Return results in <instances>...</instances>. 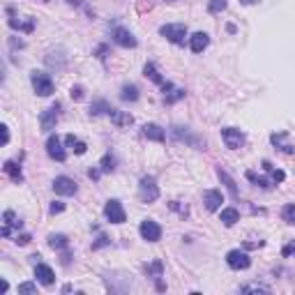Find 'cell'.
I'll list each match as a JSON object with an SVG mask.
<instances>
[{"mask_svg":"<svg viewBox=\"0 0 295 295\" xmlns=\"http://www.w3.org/2000/svg\"><path fill=\"white\" fill-rule=\"evenodd\" d=\"M138 196H141V201L143 203H155L159 198V187L157 182H155V178H143L141 180V185H138Z\"/></svg>","mask_w":295,"mask_h":295,"instance_id":"obj_1","label":"cell"},{"mask_svg":"<svg viewBox=\"0 0 295 295\" xmlns=\"http://www.w3.org/2000/svg\"><path fill=\"white\" fill-rule=\"evenodd\" d=\"M30 81H32V88H35V92H37L39 97H49V95L53 92V81H51V76L44 74V72H32Z\"/></svg>","mask_w":295,"mask_h":295,"instance_id":"obj_2","label":"cell"},{"mask_svg":"<svg viewBox=\"0 0 295 295\" xmlns=\"http://www.w3.org/2000/svg\"><path fill=\"white\" fill-rule=\"evenodd\" d=\"M159 32L168 39V42H173V44H182L185 37H187V28L182 26V23H166V26H161Z\"/></svg>","mask_w":295,"mask_h":295,"instance_id":"obj_3","label":"cell"},{"mask_svg":"<svg viewBox=\"0 0 295 295\" xmlns=\"http://www.w3.org/2000/svg\"><path fill=\"white\" fill-rule=\"evenodd\" d=\"M104 215H106V219L111 221V224H125V219H127L122 203H120V201H115V198L104 205Z\"/></svg>","mask_w":295,"mask_h":295,"instance_id":"obj_4","label":"cell"},{"mask_svg":"<svg viewBox=\"0 0 295 295\" xmlns=\"http://www.w3.org/2000/svg\"><path fill=\"white\" fill-rule=\"evenodd\" d=\"M138 233H141V238L148 240V242H157L159 238H161V226H159L155 219H145V221H141Z\"/></svg>","mask_w":295,"mask_h":295,"instance_id":"obj_5","label":"cell"},{"mask_svg":"<svg viewBox=\"0 0 295 295\" xmlns=\"http://www.w3.org/2000/svg\"><path fill=\"white\" fill-rule=\"evenodd\" d=\"M226 263H228V268H233V270H247L251 265V258H249V254H244V251H240V249H231L226 254Z\"/></svg>","mask_w":295,"mask_h":295,"instance_id":"obj_6","label":"cell"},{"mask_svg":"<svg viewBox=\"0 0 295 295\" xmlns=\"http://www.w3.org/2000/svg\"><path fill=\"white\" fill-rule=\"evenodd\" d=\"M221 138H224L226 148H231V150H238V148H242V143H244L242 132H240V129H233V127L221 129Z\"/></svg>","mask_w":295,"mask_h":295,"instance_id":"obj_7","label":"cell"},{"mask_svg":"<svg viewBox=\"0 0 295 295\" xmlns=\"http://www.w3.org/2000/svg\"><path fill=\"white\" fill-rule=\"evenodd\" d=\"M53 191L60 194V196H72V194H76V182L67 175H58L53 180Z\"/></svg>","mask_w":295,"mask_h":295,"instance_id":"obj_8","label":"cell"},{"mask_svg":"<svg viewBox=\"0 0 295 295\" xmlns=\"http://www.w3.org/2000/svg\"><path fill=\"white\" fill-rule=\"evenodd\" d=\"M46 150H49V157L55 159V161H65L67 159V152H65V148H62L60 138L58 136H49V141H46Z\"/></svg>","mask_w":295,"mask_h":295,"instance_id":"obj_9","label":"cell"},{"mask_svg":"<svg viewBox=\"0 0 295 295\" xmlns=\"http://www.w3.org/2000/svg\"><path fill=\"white\" fill-rule=\"evenodd\" d=\"M111 37H113L115 44L125 46V49H134V46H136V39H134V35H132L129 30H125V28H113Z\"/></svg>","mask_w":295,"mask_h":295,"instance_id":"obj_10","label":"cell"},{"mask_svg":"<svg viewBox=\"0 0 295 295\" xmlns=\"http://www.w3.org/2000/svg\"><path fill=\"white\" fill-rule=\"evenodd\" d=\"M58 111H60V106L55 104V106H51V108H46L44 113H42V118H39L42 132H51V129L55 127V120H58Z\"/></svg>","mask_w":295,"mask_h":295,"instance_id":"obj_11","label":"cell"},{"mask_svg":"<svg viewBox=\"0 0 295 295\" xmlns=\"http://www.w3.org/2000/svg\"><path fill=\"white\" fill-rule=\"evenodd\" d=\"M203 203L210 212H215V210H219V205L224 203V196H221L219 189H208L203 191Z\"/></svg>","mask_w":295,"mask_h":295,"instance_id":"obj_12","label":"cell"},{"mask_svg":"<svg viewBox=\"0 0 295 295\" xmlns=\"http://www.w3.org/2000/svg\"><path fill=\"white\" fill-rule=\"evenodd\" d=\"M35 277H37V281L42 284V286H51L53 281H55V274H53V270L49 268V265H44V263L35 265Z\"/></svg>","mask_w":295,"mask_h":295,"instance_id":"obj_13","label":"cell"},{"mask_svg":"<svg viewBox=\"0 0 295 295\" xmlns=\"http://www.w3.org/2000/svg\"><path fill=\"white\" fill-rule=\"evenodd\" d=\"M208 44H210V37H208L205 32H194L189 37V49L194 53H203L205 49H208Z\"/></svg>","mask_w":295,"mask_h":295,"instance_id":"obj_14","label":"cell"},{"mask_svg":"<svg viewBox=\"0 0 295 295\" xmlns=\"http://www.w3.org/2000/svg\"><path fill=\"white\" fill-rule=\"evenodd\" d=\"M143 136L145 138H150V141H157V143H161L164 138H166V134H164V129L159 127V125H145L143 127Z\"/></svg>","mask_w":295,"mask_h":295,"instance_id":"obj_15","label":"cell"},{"mask_svg":"<svg viewBox=\"0 0 295 295\" xmlns=\"http://www.w3.org/2000/svg\"><path fill=\"white\" fill-rule=\"evenodd\" d=\"M108 118H111V120H113L118 127H127V125H132V122H134V118H132V115L125 113V111H118V108H111V111H108Z\"/></svg>","mask_w":295,"mask_h":295,"instance_id":"obj_16","label":"cell"},{"mask_svg":"<svg viewBox=\"0 0 295 295\" xmlns=\"http://www.w3.org/2000/svg\"><path fill=\"white\" fill-rule=\"evenodd\" d=\"M221 221H224V226H235L240 221V212L235 208H224L221 210Z\"/></svg>","mask_w":295,"mask_h":295,"instance_id":"obj_17","label":"cell"},{"mask_svg":"<svg viewBox=\"0 0 295 295\" xmlns=\"http://www.w3.org/2000/svg\"><path fill=\"white\" fill-rule=\"evenodd\" d=\"M2 171L12 178L14 182H21L23 180V173H21V166H16L14 161H5V166H2Z\"/></svg>","mask_w":295,"mask_h":295,"instance_id":"obj_18","label":"cell"},{"mask_svg":"<svg viewBox=\"0 0 295 295\" xmlns=\"http://www.w3.org/2000/svg\"><path fill=\"white\" fill-rule=\"evenodd\" d=\"M65 143H67L69 148H72V150L76 152V155H83L85 148H88V145H85L83 141H79V138H76L74 134H69V136H65Z\"/></svg>","mask_w":295,"mask_h":295,"instance_id":"obj_19","label":"cell"},{"mask_svg":"<svg viewBox=\"0 0 295 295\" xmlns=\"http://www.w3.org/2000/svg\"><path fill=\"white\" fill-rule=\"evenodd\" d=\"M277 148H279L281 152H293V145H288V143H284L286 141V132H279V134H272V138H270Z\"/></svg>","mask_w":295,"mask_h":295,"instance_id":"obj_20","label":"cell"},{"mask_svg":"<svg viewBox=\"0 0 295 295\" xmlns=\"http://www.w3.org/2000/svg\"><path fill=\"white\" fill-rule=\"evenodd\" d=\"M217 175H219V178H221V182H224V185H226V187H228V191H231L233 196H238V185H235V182H233V178H231V175H228L226 171H221V168H217Z\"/></svg>","mask_w":295,"mask_h":295,"instance_id":"obj_21","label":"cell"},{"mask_svg":"<svg viewBox=\"0 0 295 295\" xmlns=\"http://www.w3.org/2000/svg\"><path fill=\"white\" fill-rule=\"evenodd\" d=\"M145 76H148V79H150V81H155V83H159V85H164V79H161V76H159V72H157V67H155V65H152V62H148V65H145Z\"/></svg>","mask_w":295,"mask_h":295,"instance_id":"obj_22","label":"cell"},{"mask_svg":"<svg viewBox=\"0 0 295 295\" xmlns=\"http://www.w3.org/2000/svg\"><path fill=\"white\" fill-rule=\"evenodd\" d=\"M49 247H53V249H65L67 247V238L65 235H49Z\"/></svg>","mask_w":295,"mask_h":295,"instance_id":"obj_23","label":"cell"},{"mask_svg":"<svg viewBox=\"0 0 295 295\" xmlns=\"http://www.w3.org/2000/svg\"><path fill=\"white\" fill-rule=\"evenodd\" d=\"M120 97L125 99V102H136V99H138V88H136V85H125Z\"/></svg>","mask_w":295,"mask_h":295,"instance_id":"obj_24","label":"cell"},{"mask_svg":"<svg viewBox=\"0 0 295 295\" xmlns=\"http://www.w3.org/2000/svg\"><path fill=\"white\" fill-rule=\"evenodd\" d=\"M240 293H270V286H263V284H247V286L240 288Z\"/></svg>","mask_w":295,"mask_h":295,"instance_id":"obj_25","label":"cell"},{"mask_svg":"<svg viewBox=\"0 0 295 295\" xmlns=\"http://www.w3.org/2000/svg\"><path fill=\"white\" fill-rule=\"evenodd\" d=\"M108 111H111V106L106 104L104 99L95 102V104H92V108H90V113H92V115H99V113H106V115H108Z\"/></svg>","mask_w":295,"mask_h":295,"instance_id":"obj_26","label":"cell"},{"mask_svg":"<svg viewBox=\"0 0 295 295\" xmlns=\"http://www.w3.org/2000/svg\"><path fill=\"white\" fill-rule=\"evenodd\" d=\"M226 0H210L208 2V9H210V14H219V12H224L226 9Z\"/></svg>","mask_w":295,"mask_h":295,"instance_id":"obj_27","label":"cell"},{"mask_svg":"<svg viewBox=\"0 0 295 295\" xmlns=\"http://www.w3.org/2000/svg\"><path fill=\"white\" fill-rule=\"evenodd\" d=\"M263 168H265V171H270V175H272V182H284V178H286V173H284V171H274V168L270 166V161H263Z\"/></svg>","mask_w":295,"mask_h":295,"instance_id":"obj_28","label":"cell"},{"mask_svg":"<svg viewBox=\"0 0 295 295\" xmlns=\"http://www.w3.org/2000/svg\"><path fill=\"white\" fill-rule=\"evenodd\" d=\"M247 180H251L254 185H258V187H263V189H268L270 187V180H265V178H258L254 171H247Z\"/></svg>","mask_w":295,"mask_h":295,"instance_id":"obj_29","label":"cell"},{"mask_svg":"<svg viewBox=\"0 0 295 295\" xmlns=\"http://www.w3.org/2000/svg\"><path fill=\"white\" fill-rule=\"evenodd\" d=\"M284 221L295 224V205H286V208H284Z\"/></svg>","mask_w":295,"mask_h":295,"instance_id":"obj_30","label":"cell"},{"mask_svg":"<svg viewBox=\"0 0 295 295\" xmlns=\"http://www.w3.org/2000/svg\"><path fill=\"white\" fill-rule=\"evenodd\" d=\"M113 164H115L113 157H108V155H106V157L102 159V171H106V173H108V171H113V168H115Z\"/></svg>","mask_w":295,"mask_h":295,"instance_id":"obj_31","label":"cell"},{"mask_svg":"<svg viewBox=\"0 0 295 295\" xmlns=\"http://www.w3.org/2000/svg\"><path fill=\"white\" fill-rule=\"evenodd\" d=\"M19 293H37V286H35V284H30V281H26V284H21V286H19Z\"/></svg>","mask_w":295,"mask_h":295,"instance_id":"obj_32","label":"cell"},{"mask_svg":"<svg viewBox=\"0 0 295 295\" xmlns=\"http://www.w3.org/2000/svg\"><path fill=\"white\" fill-rule=\"evenodd\" d=\"M72 99H76V102L83 99V88H81V85H74V88H72Z\"/></svg>","mask_w":295,"mask_h":295,"instance_id":"obj_33","label":"cell"},{"mask_svg":"<svg viewBox=\"0 0 295 295\" xmlns=\"http://www.w3.org/2000/svg\"><path fill=\"white\" fill-rule=\"evenodd\" d=\"M182 97H185V90H180V88H178V90H173L171 95H168L166 102H178V99H182Z\"/></svg>","mask_w":295,"mask_h":295,"instance_id":"obj_34","label":"cell"},{"mask_svg":"<svg viewBox=\"0 0 295 295\" xmlns=\"http://www.w3.org/2000/svg\"><path fill=\"white\" fill-rule=\"evenodd\" d=\"M155 274V277H159V274H161V263H159V261H155V263L150 265V268H148V274Z\"/></svg>","mask_w":295,"mask_h":295,"instance_id":"obj_35","label":"cell"},{"mask_svg":"<svg viewBox=\"0 0 295 295\" xmlns=\"http://www.w3.org/2000/svg\"><path fill=\"white\" fill-rule=\"evenodd\" d=\"M0 132H2V145L9 143V127L7 125H0Z\"/></svg>","mask_w":295,"mask_h":295,"instance_id":"obj_36","label":"cell"},{"mask_svg":"<svg viewBox=\"0 0 295 295\" xmlns=\"http://www.w3.org/2000/svg\"><path fill=\"white\" fill-rule=\"evenodd\" d=\"M16 242H19V244H28V242H30V235H16Z\"/></svg>","mask_w":295,"mask_h":295,"instance_id":"obj_37","label":"cell"},{"mask_svg":"<svg viewBox=\"0 0 295 295\" xmlns=\"http://www.w3.org/2000/svg\"><path fill=\"white\" fill-rule=\"evenodd\" d=\"M62 210H65V205H62V203H53L51 205V215H55V212H62Z\"/></svg>","mask_w":295,"mask_h":295,"instance_id":"obj_38","label":"cell"},{"mask_svg":"<svg viewBox=\"0 0 295 295\" xmlns=\"http://www.w3.org/2000/svg\"><path fill=\"white\" fill-rule=\"evenodd\" d=\"M104 244H108V240H106V238H99L97 242L92 244V249H99V247H104Z\"/></svg>","mask_w":295,"mask_h":295,"instance_id":"obj_39","label":"cell"},{"mask_svg":"<svg viewBox=\"0 0 295 295\" xmlns=\"http://www.w3.org/2000/svg\"><path fill=\"white\" fill-rule=\"evenodd\" d=\"M242 5H256V2H261V0H240Z\"/></svg>","mask_w":295,"mask_h":295,"instance_id":"obj_40","label":"cell"},{"mask_svg":"<svg viewBox=\"0 0 295 295\" xmlns=\"http://www.w3.org/2000/svg\"><path fill=\"white\" fill-rule=\"evenodd\" d=\"M168 2H173V0H168Z\"/></svg>","mask_w":295,"mask_h":295,"instance_id":"obj_41","label":"cell"}]
</instances>
